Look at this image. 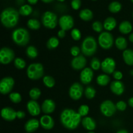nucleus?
Segmentation results:
<instances>
[{
  "instance_id": "nucleus-56",
  "label": "nucleus",
  "mask_w": 133,
  "mask_h": 133,
  "mask_svg": "<svg viewBox=\"0 0 133 133\" xmlns=\"http://www.w3.org/2000/svg\"><path fill=\"white\" fill-rule=\"evenodd\" d=\"M88 133H95V132H93V131H89Z\"/></svg>"
},
{
  "instance_id": "nucleus-10",
  "label": "nucleus",
  "mask_w": 133,
  "mask_h": 133,
  "mask_svg": "<svg viewBox=\"0 0 133 133\" xmlns=\"http://www.w3.org/2000/svg\"><path fill=\"white\" fill-rule=\"evenodd\" d=\"M14 85V80L11 77H6L1 79L0 82V92L6 95L10 93Z\"/></svg>"
},
{
  "instance_id": "nucleus-5",
  "label": "nucleus",
  "mask_w": 133,
  "mask_h": 133,
  "mask_svg": "<svg viewBox=\"0 0 133 133\" xmlns=\"http://www.w3.org/2000/svg\"><path fill=\"white\" fill-rule=\"evenodd\" d=\"M27 77L32 80L40 79L44 75V67L40 63H33L29 66L27 70Z\"/></svg>"
},
{
  "instance_id": "nucleus-46",
  "label": "nucleus",
  "mask_w": 133,
  "mask_h": 133,
  "mask_svg": "<svg viewBox=\"0 0 133 133\" xmlns=\"http://www.w3.org/2000/svg\"><path fill=\"white\" fill-rule=\"evenodd\" d=\"M112 74L113 77L116 81H120L123 78V74L119 71H115Z\"/></svg>"
},
{
  "instance_id": "nucleus-3",
  "label": "nucleus",
  "mask_w": 133,
  "mask_h": 133,
  "mask_svg": "<svg viewBox=\"0 0 133 133\" xmlns=\"http://www.w3.org/2000/svg\"><path fill=\"white\" fill-rule=\"evenodd\" d=\"M12 38L16 45L19 46H25L29 42V32L25 28H18L13 31Z\"/></svg>"
},
{
  "instance_id": "nucleus-51",
  "label": "nucleus",
  "mask_w": 133,
  "mask_h": 133,
  "mask_svg": "<svg viewBox=\"0 0 133 133\" xmlns=\"http://www.w3.org/2000/svg\"><path fill=\"white\" fill-rule=\"evenodd\" d=\"M116 133H129V132L128 131H126V130L122 129V130H119V131H118Z\"/></svg>"
},
{
  "instance_id": "nucleus-16",
  "label": "nucleus",
  "mask_w": 133,
  "mask_h": 133,
  "mask_svg": "<svg viewBox=\"0 0 133 133\" xmlns=\"http://www.w3.org/2000/svg\"><path fill=\"white\" fill-rule=\"evenodd\" d=\"M27 109L29 113L32 116H38L41 112L42 108L38 103L35 100H30L27 104Z\"/></svg>"
},
{
  "instance_id": "nucleus-22",
  "label": "nucleus",
  "mask_w": 133,
  "mask_h": 133,
  "mask_svg": "<svg viewBox=\"0 0 133 133\" xmlns=\"http://www.w3.org/2000/svg\"><path fill=\"white\" fill-rule=\"evenodd\" d=\"M82 125L85 129L92 131L96 129V123L94 119L91 117H85L82 119Z\"/></svg>"
},
{
  "instance_id": "nucleus-35",
  "label": "nucleus",
  "mask_w": 133,
  "mask_h": 133,
  "mask_svg": "<svg viewBox=\"0 0 133 133\" xmlns=\"http://www.w3.org/2000/svg\"><path fill=\"white\" fill-rule=\"evenodd\" d=\"M96 94V91L92 87H88L84 90V95L88 99H92L94 98Z\"/></svg>"
},
{
  "instance_id": "nucleus-29",
  "label": "nucleus",
  "mask_w": 133,
  "mask_h": 133,
  "mask_svg": "<svg viewBox=\"0 0 133 133\" xmlns=\"http://www.w3.org/2000/svg\"><path fill=\"white\" fill-rule=\"evenodd\" d=\"M122 4L118 1H112L109 5V10L112 13H118L122 9Z\"/></svg>"
},
{
  "instance_id": "nucleus-9",
  "label": "nucleus",
  "mask_w": 133,
  "mask_h": 133,
  "mask_svg": "<svg viewBox=\"0 0 133 133\" xmlns=\"http://www.w3.org/2000/svg\"><path fill=\"white\" fill-rule=\"evenodd\" d=\"M15 57L14 51L9 48H3L0 51V62L2 64H8L11 62Z\"/></svg>"
},
{
  "instance_id": "nucleus-17",
  "label": "nucleus",
  "mask_w": 133,
  "mask_h": 133,
  "mask_svg": "<svg viewBox=\"0 0 133 133\" xmlns=\"http://www.w3.org/2000/svg\"><path fill=\"white\" fill-rule=\"evenodd\" d=\"M40 124L43 129L45 130H50L53 128L55 122L53 118L51 116L45 114L41 117L40 119Z\"/></svg>"
},
{
  "instance_id": "nucleus-59",
  "label": "nucleus",
  "mask_w": 133,
  "mask_h": 133,
  "mask_svg": "<svg viewBox=\"0 0 133 133\" xmlns=\"http://www.w3.org/2000/svg\"><path fill=\"white\" fill-rule=\"evenodd\" d=\"M132 16H133V12H132Z\"/></svg>"
},
{
  "instance_id": "nucleus-49",
  "label": "nucleus",
  "mask_w": 133,
  "mask_h": 133,
  "mask_svg": "<svg viewBox=\"0 0 133 133\" xmlns=\"http://www.w3.org/2000/svg\"><path fill=\"white\" fill-rule=\"evenodd\" d=\"M38 1V0H27L30 5H35V4L37 3Z\"/></svg>"
},
{
  "instance_id": "nucleus-31",
  "label": "nucleus",
  "mask_w": 133,
  "mask_h": 133,
  "mask_svg": "<svg viewBox=\"0 0 133 133\" xmlns=\"http://www.w3.org/2000/svg\"><path fill=\"white\" fill-rule=\"evenodd\" d=\"M26 55L29 58H35L38 55V51L35 46L30 45L26 49Z\"/></svg>"
},
{
  "instance_id": "nucleus-21",
  "label": "nucleus",
  "mask_w": 133,
  "mask_h": 133,
  "mask_svg": "<svg viewBox=\"0 0 133 133\" xmlns=\"http://www.w3.org/2000/svg\"><path fill=\"white\" fill-rule=\"evenodd\" d=\"M56 105L54 101L51 99H45L42 105V110L44 113L48 114L53 112Z\"/></svg>"
},
{
  "instance_id": "nucleus-53",
  "label": "nucleus",
  "mask_w": 133,
  "mask_h": 133,
  "mask_svg": "<svg viewBox=\"0 0 133 133\" xmlns=\"http://www.w3.org/2000/svg\"><path fill=\"white\" fill-rule=\"evenodd\" d=\"M129 40L131 42L133 43V33L130 35L129 37Z\"/></svg>"
},
{
  "instance_id": "nucleus-4",
  "label": "nucleus",
  "mask_w": 133,
  "mask_h": 133,
  "mask_svg": "<svg viewBox=\"0 0 133 133\" xmlns=\"http://www.w3.org/2000/svg\"><path fill=\"white\" fill-rule=\"evenodd\" d=\"M97 41L92 36H87L82 42L81 51L84 55L87 56V57L94 55L97 51Z\"/></svg>"
},
{
  "instance_id": "nucleus-33",
  "label": "nucleus",
  "mask_w": 133,
  "mask_h": 133,
  "mask_svg": "<svg viewBox=\"0 0 133 133\" xmlns=\"http://www.w3.org/2000/svg\"><path fill=\"white\" fill-rule=\"evenodd\" d=\"M59 45V40L56 37H51L48 40L47 42V47L49 49H53L57 48Z\"/></svg>"
},
{
  "instance_id": "nucleus-6",
  "label": "nucleus",
  "mask_w": 133,
  "mask_h": 133,
  "mask_svg": "<svg viewBox=\"0 0 133 133\" xmlns=\"http://www.w3.org/2000/svg\"><path fill=\"white\" fill-rule=\"evenodd\" d=\"M58 22L57 16L53 12L46 11L42 16V23L44 27L48 29H55Z\"/></svg>"
},
{
  "instance_id": "nucleus-44",
  "label": "nucleus",
  "mask_w": 133,
  "mask_h": 133,
  "mask_svg": "<svg viewBox=\"0 0 133 133\" xmlns=\"http://www.w3.org/2000/svg\"><path fill=\"white\" fill-rule=\"evenodd\" d=\"M71 6L74 10H78L81 6V0H72L71 2Z\"/></svg>"
},
{
  "instance_id": "nucleus-26",
  "label": "nucleus",
  "mask_w": 133,
  "mask_h": 133,
  "mask_svg": "<svg viewBox=\"0 0 133 133\" xmlns=\"http://www.w3.org/2000/svg\"><path fill=\"white\" fill-rule=\"evenodd\" d=\"M79 17L83 21L88 22V21L92 20L94 17V14L91 10L88 9H84L80 11V12H79Z\"/></svg>"
},
{
  "instance_id": "nucleus-13",
  "label": "nucleus",
  "mask_w": 133,
  "mask_h": 133,
  "mask_svg": "<svg viewBox=\"0 0 133 133\" xmlns=\"http://www.w3.org/2000/svg\"><path fill=\"white\" fill-rule=\"evenodd\" d=\"M116 62L112 58L108 57L101 62V69L106 74H111L115 71Z\"/></svg>"
},
{
  "instance_id": "nucleus-2",
  "label": "nucleus",
  "mask_w": 133,
  "mask_h": 133,
  "mask_svg": "<svg viewBox=\"0 0 133 133\" xmlns=\"http://www.w3.org/2000/svg\"><path fill=\"white\" fill-rule=\"evenodd\" d=\"M19 11L12 7L4 9L1 14V21L3 25L6 28L14 27L19 21Z\"/></svg>"
},
{
  "instance_id": "nucleus-54",
  "label": "nucleus",
  "mask_w": 133,
  "mask_h": 133,
  "mask_svg": "<svg viewBox=\"0 0 133 133\" xmlns=\"http://www.w3.org/2000/svg\"><path fill=\"white\" fill-rule=\"evenodd\" d=\"M57 1H61V2H64V1L65 0H57Z\"/></svg>"
},
{
  "instance_id": "nucleus-1",
  "label": "nucleus",
  "mask_w": 133,
  "mask_h": 133,
  "mask_svg": "<svg viewBox=\"0 0 133 133\" xmlns=\"http://www.w3.org/2000/svg\"><path fill=\"white\" fill-rule=\"evenodd\" d=\"M60 120L62 125L69 130H74L79 125L81 116L74 110L66 109L62 110L60 116Z\"/></svg>"
},
{
  "instance_id": "nucleus-37",
  "label": "nucleus",
  "mask_w": 133,
  "mask_h": 133,
  "mask_svg": "<svg viewBox=\"0 0 133 133\" xmlns=\"http://www.w3.org/2000/svg\"><path fill=\"white\" fill-rule=\"evenodd\" d=\"M9 99L14 103H19L22 101V96L18 92H12L9 94Z\"/></svg>"
},
{
  "instance_id": "nucleus-39",
  "label": "nucleus",
  "mask_w": 133,
  "mask_h": 133,
  "mask_svg": "<svg viewBox=\"0 0 133 133\" xmlns=\"http://www.w3.org/2000/svg\"><path fill=\"white\" fill-rule=\"evenodd\" d=\"M91 68L94 70H98L100 68H101V63L99 60L97 58H93L90 62Z\"/></svg>"
},
{
  "instance_id": "nucleus-15",
  "label": "nucleus",
  "mask_w": 133,
  "mask_h": 133,
  "mask_svg": "<svg viewBox=\"0 0 133 133\" xmlns=\"http://www.w3.org/2000/svg\"><path fill=\"white\" fill-rule=\"evenodd\" d=\"M94 77V72L92 68H85L82 70L80 74L81 81L83 84H88L92 81Z\"/></svg>"
},
{
  "instance_id": "nucleus-28",
  "label": "nucleus",
  "mask_w": 133,
  "mask_h": 133,
  "mask_svg": "<svg viewBox=\"0 0 133 133\" xmlns=\"http://www.w3.org/2000/svg\"><path fill=\"white\" fill-rule=\"evenodd\" d=\"M110 80V77L107 74H101L99 76H97L96 81L99 85L104 87V86H106L109 84Z\"/></svg>"
},
{
  "instance_id": "nucleus-45",
  "label": "nucleus",
  "mask_w": 133,
  "mask_h": 133,
  "mask_svg": "<svg viewBox=\"0 0 133 133\" xmlns=\"http://www.w3.org/2000/svg\"><path fill=\"white\" fill-rule=\"evenodd\" d=\"M80 49H79V47L77 46H73L72 48L70 49V53H71V55L74 56V57H77L79 56V53H80Z\"/></svg>"
},
{
  "instance_id": "nucleus-8",
  "label": "nucleus",
  "mask_w": 133,
  "mask_h": 133,
  "mask_svg": "<svg viewBox=\"0 0 133 133\" xmlns=\"http://www.w3.org/2000/svg\"><path fill=\"white\" fill-rule=\"evenodd\" d=\"M117 109L116 105L110 100L104 101L100 105V110L103 115L106 117H111L115 114Z\"/></svg>"
},
{
  "instance_id": "nucleus-47",
  "label": "nucleus",
  "mask_w": 133,
  "mask_h": 133,
  "mask_svg": "<svg viewBox=\"0 0 133 133\" xmlns=\"http://www.w3.org/2000/svg\"><path fill=\"white\" fill-rule=\"evenodd\" d=\"M16 116L19 119H23L25 117V113L22 110H19L16 112Z\"/></svg>"
},
{
  "instance_id": "nucleus-52",
  "label": "nucleus",
  "mask_w": 133,
  "mask_h": 133,
  "mask_svg": "<svg viewBox=\"0 0 133 133\" xmlns=\"http://www.w3.org/2000/svg\"><path fill=\"white\" fill-rule=\"evenodd\" d=\"M42 2L45 3H51L52 1H53L54 0H41Z\"/></svg>"
},
{
  "instance_id": "nucleus-38",
  "label": "nucleus",
  "mask_w": 133,
  "mask_h": 133,
  "mask_svg": "<svg viewBox=\"0 0 133 133\" xmlns=\"http://www.w3.org/2000/svg\"><path fill=\"white\" fill-rule=\"evenodd\" d=\"M14 66L16 68L19 69V70H22V69L25 68V67L26 66V62L23 58H16L14 59Z\"/></svg>"
},
{
  "instance_id": "nucleus-11",
  "label": "nucleus",
  "mask_w": 133,
  "mask_h": 133,
  "mask_svg": "<svg viewBox=\"0 0 133 133\" xmlns=\"http://www.w3.org/2000/svg\"><path fill=\"white\" fill-rule=\"evenodd\" d=\"M83 94V86L79 83H75L70 87L69 90L70 97L74 100H79Z\"/></svg>"
},
{
  "instance_id": "nucleus-36",
  "label": "nucleus",
  "mask_w": 133,
  "mask_h": 133,
  "mask_svg": "<svg viewBox=\"0 0 133 133\" xmlns=\"http://www.w3.org/2000/svg\"><path fill=\"white\" fill-rule=\"evenodd\" d=\"M41 96V91L38 88H33L29 91V96L32 100H36Z\"/></svg>"
},
{
  "instance_id": "nucleus-60",
  "label": "nucleus",
  "mask_w": 133,
  "mask_h": 133,
  "mask_svg": "<svg viewBox=\"0 0 133 133\" xmlns=\"http://www.w3.org/2000/svg\"><path fill=\"white\" fill-rule=\"evenodd\" d=\"M27 133H29V132H27Z\"/></svg>"
},
{
  "instance_id": "nucleus-20",
  "label": "nucleus",
  "mask_w": 133,
  "mask_h": 133,
  "mask_svg": "<svg viewBox=\"0 0 133 133\" xmlns=\"http://www.w3.org/2000/svg\"><path fill=\"white\" fill-rule=\"evenodd\" d=\"M40 125V122L38 119L32 118L26 122L25 125V130L29 133L33 132L38 129Z\"/></svg>"
},
{
  "instance_id": "nucleus-57",
  "label": "nucleus",
  "mask_w": 133,
  "mask_h": 133,
  "mask_svg": "<svg viewBox=\"0 0 133 133\" xmlns=\"http://www.w3.org/2000/svg\"><path fill=\"white\" fill-rule=\"evenodd\" d=\"M131 1H132V2L133 3V0H131Z\"/></svg>"
},
{
  "instance_id": "nucleus-19",
  "label": "nucleus",
  "mask_w": 133,
  "mask_h": 133,
  "mask_svg": "<svg viewBox=\"0 0 133 133\" xmlns=\"http://www.w3.org/2000/svg\"><path fill=\"white\" fill-rule=\"evenodd\" d=\"M110 90L114 94L120 96L123 94L125 90V86L120 81H114L110 84Z\"/></svg>"
},
{
  "instance_id": "nucleus-43",
  "label": "nucleus",
  "mask_w": 133,
  "mask_h": 133,
  "mask_svg": "<svg viewBox=\"0 0 133 133\" xmlns=\"http://www.w3.org/2000/svg\"><path fill=\"white\" fill-rule=\"evenodd\" d=\"M116 109L119 111H124L127 109V104L125 101H119L116 104Z\"/></svg>"
},
{
  "instance_id": "nucleus-55",
  "label": "nucleus",
  "mask_w": 133,
  "mask_h": 133,
  "mask_svg": "<svg viewBox=\"0 0 133 133\" xmlns=\"http://www.w3.org/2000/svg\"><path fill=\"white\" fill-rule=\"evenodd\" d=\"M131 75H133V70H131Z\"/></svg>"
},
{
  "instance_id": "nucleus-41",
  "label": "nucleus",
  "mask_w": 133,
  "mask_h": 133,
  "mask_svg": "<svg viewBox=\"0 0 133 133\" xmlns=\"http://www.w3.org/2000/svg\"><path fill=\"white\" fill-rule=\"evenodd\" d=\"M71 36L74 40L78 41L81 38V32L78 29H73L71 31Z\"/></svg>"
},
{
  "instance_id": "nucleus-23",
  "label": "nucleus",
  "mask_w": 133,
  "mask_h": 133,
  "mask_svg": "<svg viewBox=\"0 0 133 133\" xmlns=\"http://www.w3.org/2000/svg\"><path fill=\"white\" fill-rule=\"evenodd\" d=\"M117 25V22L113 17H109L104 21L103 27L105 30L108 31H112Z\"/></svg>"
},
{
  "instance_id": "nucleus-34",
  "label": "nucleus",
  "mask_w": 133,
  "mask_h": 133,
  "mask_svg": "<svg viewBox=\"0 0 133 133\" xmlns=\"http://www.w3.org/2000/svg\"><path fill=\"white\" fill-rule=\"evenodd\" d=\"M43 83L48 88H53L55 84V81L51 76L47 75L43 78Z\"/></svg>"
},
{
  "instance_id": "nucleus-12",
  "label": "nucleus",
  "mask_w": 133,
  "mask_h": 133,
  "mask_svg": "<svg viewBox=\"0 0 133 133\" xmlns=\"http://www.w3.org/2000/svg\"><path fill=\"white\" fill-rule=\"evenodd\" d=\"M58 24L61 29L68 31L71 29L74 25V20L70 15H64L58 19Z\"/></svg>"
},
{
  "instance_id": "nucleus-58",
  "label": "nucleus",
  "mask_w": 133,
  "mask_h": 133,
  "mask_svg": "<svg viewBox=\"0 0 133 133\" xmlns=\"http://www.w3.org/2000/svg\"><path fill=\"white\" fill-rule=\"evenodd\" d=\"M92 1H96V0H92Z\"/></svg>"
},
{
  "instance_id": "nucleus-32",
  "label": "nucleus",
  "mask_w": 133,
  "mask_h": 133,
  "mask_svg": "<svg viewBox=\"0 0 133 133\" xmlns=\"http://www.w3.org/2000/svg\"><path fill=\"white\" fill-rule=\"evenodd\" d=\"M40 22L36 19H30L27 22V26L30 29L37 30L40 29Z\"/></svg>"
},
{
  "instance_id": "nucleus-24",
  "label": "nucleus",
  "mask_w": 133,
  "mask_h": 133,
  "mask_svg": "<svg viewBox=\"0 0 133 133\" xmlns=\"http://www.w3.org/2000/svg\"><path fill=\"white\" fill-rule=\"evenodd\" d=\"M123 58L124 62L129 66H133V50L125 49L123 52Z\"/></svg>"
},
{
  "instance_id": "nucleus-25",
  "label": "nucleus",
  "mask_w": 133,
  "mask_h": 133,
  "mask_svg": "<svg viewBox=\"0 0 133 133\" xmlns=\"http://www.w3.org/2000/svg\"><path fill=\"white\" fill-rule=\"evenodd\" d=\"M119 30L120 32L124 35L130 33L132 30V25L128 21H123L119 24Z\"/></svg>"
},
{
  "instance_id": "nucleus-30",
  "label": "nucleus",
  "mask_w": 133,
  "mask_h": 133,
  "mask_svg": "<svg viewBox=\"0 0 133 133\" xmlns=\"http://www.w3.org/2000/svg\"><path fill=\"white\" fill-rule=\"evenodd\" d=\"M32 12V8L30 5H23L19 9V13L22 16H27L30 15Z\"/></svg>"
},
{
  "instance_id": "nucleus-14",
  "label": "nucleus",
  "mask_w": 133,
  "mask_h": 133,
  "mask_svg": "<svg viewBox=\"0 0 133 133\" xmlns=\"http://www.w3.org/2000/svg\"><path fill=\"white\" fill-rule=\"evenodd\" d=\"M71 67L75 70H80L85 68L87 65V59L83 55L77 56L74 57L71 62Z\"/></svg>"
},
{
  "instance_id": "nucleus-50",
  "label": "nucleus",
  "mask_w": 133,
  "mask_h": 133,
  "mask_svg": "<svg viewBox=\"0 0 133 133\" xmlns=\"http://www.w3.org/2000/svg\"><path fill=\"white\" fill-rule=\"evenodd\" d=\"M128 103H129V105L130 107H131L133 108V97H131V98L129 99Z\"/></svg>"
},
{
  "instance_id": "nucleus-27",
  "label": "nucleus",
  "mask_w": 133,
  "mask_h": 133,
  "mask_svg": "<svg viewBox=\"0 0 133 133\" xmlns=\"http://www.w3.org/2000/svg\"><path fill=\"white\" fill-rule=\"evenodd\" d=\"M115 45L119 50H125L127 47V40L122 36L118 37L115 40Z\"/></svg>"
},
{
  "instance_id": "nucleus-48",
  "label": "nucleus",
  "mask_w": 133,
  "mask_h": 133,
  "mask_svg": "<svg viewBox=\"0 0 133 133\" xmlns=\"http://www.w3.org/2000/svg\"><path fill=\"white\" fill-rule=\"evenodd\" d=\"M65 36H66V31L64 30L61 29L58 32V36L60 38H63L65 37Z\"/></svg>"
},
{
  "instance_id": "nucleus-42",
  "label": "nucleus",
  "mask_w": 133,
  "mask_h": 133,
  "mask_svg": "<svg viewBox=\"0 0 133 133\" xmlns=\"http://www.w3.org/2000/svg\"><path fill=\"white\" fill-rule=\"evenodd\" d=\"M78 112L82 116H86L89 112V107L88 105H83L80 106L78 110Z\"/></svg>"
},
{
  "instance_id": "nucleus-7",
  "label": "nucleus",
  "mask_w": 133,
  "mask_h": 133,
  "mask_svg": "<svg viewBox=\"0 0 133 133\" xmlns=\"http://www.w3.org/2000/svg\"><path fill=\"white\" fill-rule=\"evenodd\" d=\"M99 45L104 49H109L114 44V38L112 35L108 31L102 32L98 37Z\"/></svg>"
},
{
  "instance_id": "nucleus-18",
  "label": "nucleus",
  "mask_w": 133,
  "mask_h": 133,
  "mask_svg": "<svg viewBox=\"0 0 133 133\" xmlns=\"http://www.w3.org/2000/svg\"><path fill=\"white\" fill-rule=\"evenodd\" d=\"M16 112L13 109L10 107H5L1 110V117L5 120L11 122L14 120L16 118Z\"/></svg>"
},
{
  "instance_id": "nucleus-40",
  "label": "nucleus",
  "mask_w": 133,
  "mask_h": 133,
  "mask_svg": "<svg viewBox=\"0 0 133 133\" xmlns=\"http://www.w3.org/2000/svg\"><path fill=\"white\" fill-rule=\"evenodd\" d=\"M103 24L98 21H96L92 23V29L97 32H101L103 30Z\"/></svg>"
}]
</instances>
